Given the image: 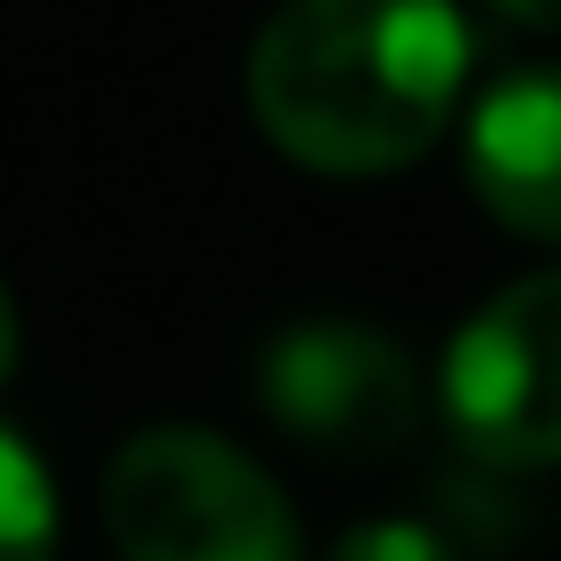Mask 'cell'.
Returning a JSON list of instances; mask_svg holds the SVG:
<instances>
[{
	"label": "cell",
	"mask_w": 561,
	"mask_h": 561,
	"mask_svg": "<svg viewBox=\"0 0 561 561\" xmlns=\"http://www.w3.org/2000/svg\"><path fill=\"white\" fill-rule=\"evenodd\" d=\"M471 83L455 0H280L248 42V116L306 174H397L446 140Z\"/></svg>",
	"instance_id": "1"
},
{
	"label": "cell",
	"mask_w": 561,
	"mask_h": 561,
	"mask_svg": "<svg viewBox=\"0 0 561 561\" xmlns=\"http://www.w3.org/2000/svg\"><path fill=\"white\" fill-rule=\"evenodd\" d=\"M100 512L116 561H306L298 512L273 471L191 421L124 438Z\"/></svg>",
	"instance_id": "2"
},
{
	"label": "cell",
	"mask_w": 561,
	"mask_h": 561,
	"mask_svg": "<svg viewBox=\"0 0 561 561\" xmlns=\"http://www.w3.org/2000/svg\"><path fill=\"white\" fill-rule=\"evenodd\" d=\"M446 430L495 471L561 462V264L495 289L455 331L438 371Z\"/></svg>",
	"instance_id": "3"
},
{
	"label": "cell",
	"mask_w": 561,
	"mask_h": 561,
	"mask_svg": "<svg viewBox=\"0 0 561 561\" xmlns=\"http://www.w3.org/2000/svg\"><path fill=\"white\" fill-rule=\"evenodd\" d=\"M264 413L289 430L298 446L339 462L397 455L421 421V371L380 322L364 314H306L280 322L256 355Z\"/></svg>",
	"instance_id": "4"
},
{
	"label": "cell",
	"mask_w": 561,
	"mask_h": 561,
	"mask_svg": "<svg viewBox=\"0 0 561 561\" xmlns=\"http://www.w3.org/2000/svg\"><path fill=\"white\" fill-rule=\"evenodd\" d=\"M462 182L504 231L561 248V67H512L462 124Z\"/></svg>",
	"instance_id": "5"
},
{
	"label": "cell",
	"mask_w": 561,
	"mask_h": 561,
	"mask_svg": "<svg viewBox=\"0 0 561 561\" xmlns=\"http://www.w3.org/2000/svg\"><path fill=\"white\" fill-rule=\"evenodd\" d=\"M0 561H58V488L18 430H0Z\"/></svg>",
	"instance_id": "6"
},
{
	"label": "cell",
	"mask_w": 561,
	"mask_h": 561,
	"mask_svg": "<svg viewBox=\"0 0 561 561\" xmlns=\"http://www.w3.org/2000/svg\"><path fill=\"white\" fill-rule=\"evenodd\" d=\"M331 561H462V553L421 520H364L331 545Z\"/></svg>",
	"instance_id": "7"
},
{
	"label": "cell",
	"mask_w": 561,
	"mask_h": 561,
	"mask_svg": "<svg viewBox=\"0 0 561 561\" xmlns=\"http://www.w3.org/2000/svg\"><path fill=\"white\" fill-rule=\"evenodd\" d=\"M479 9L520 25V34H561V0H479Z\"/></svg>",
	"instance_id": "8"
},
{
	"label": "cell",
	"mask_w": 561,
	"mask_h": 561,
	"mask_svg": "<svg viewBox=\"0 0 561 561\" xmlns=\"http://www.w3.org/2000/svg\"><path fill=\"white\" fill-rule=\"evenodd\" d=\"M18 371V306H9V289H0V380Z\"/></svg>",
	"instance_id": "9"
}]
</instances>
